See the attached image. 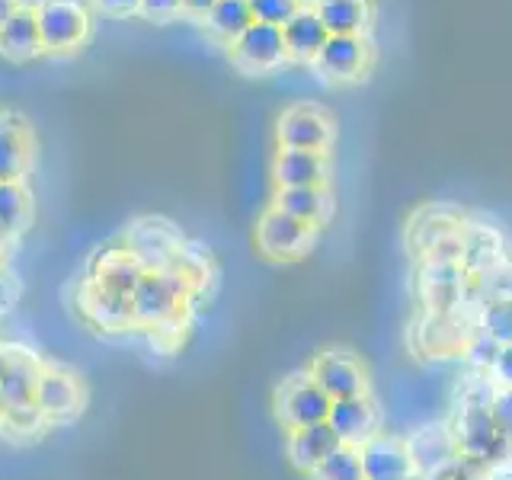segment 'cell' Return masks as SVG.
I'll use <instances>...</instances> for the list:
<instances>
[{
    "mask_svg": "<svg viewBox=\"0 0 512 480\" xmlns=\"http://www.w3.org/2000/svg\"><path fill=\"white\" fill-rule=\"evenodd\" d=\"M192 298L189 282L173 269H160V272H144L138 288L132 292V320L135 327H160L170 324V320L180 317L183 304Z\"/></svg>",
    "mask_w": 512,
    "mask_h": 480,
    "instance_id": "obj_1",
    "label": "cell"
},
{
    "mask_svg": "<svg viewBox=\"0 0 512 480\" xmlns=\"http://www.w3.org/2000/svg\"><path fill=\"white\" fill-rule=\"evenodd\" d=\"M452 429L458 439V452L468 461L480 464V468H490V464L503 461L512 448V442L496 426L487 404H461L458 400Z\"/></svg>",
    "mask_w": 512,
    "mask_h": 480,
    "instance_id": "obj_2",
    "label": "cell"
},
{
    "mask_svg": "<svg viewBox=\"0 0 512 480\" xmlns=\"http://www.w3.org/2000/svg\"><path fill=\"white\" fill-rule=\"evenodd\" d=\"M333 400L320 391V384L308 375H288L272 394V410H276V420L282 429H301V426H314V423H327Z\"/></svg>",
    "mask_w": 512,
    "mask_h": 480,
    "instance_id": "obj_3",
    "label": "cell"
},
{
    "mask_svg": "<svg viewBox=\"0 0 512 480\" xmlns=\"http://www.w3.org/2000/svg\"><path fill=\"white\" fill-rule=\"evenodd\" d=\"M416 288H420V298L429 314L461 311L468 308V301H474L471 276L458 260H423Z\"/></svg>",
    "mask_w": 512,
    "mask_h": 480,
    "instance_id": "obj_4",
    "label": "cell"
},
{
    "mask_svg": "<svg viewBox=\"0 0 512 480\" xmlns=\"http://www.w3.org/2000/svg\"><path fill=\"white\" fill-rule=\"evenodd\" d=\"M183 244H186L183 231L167 218H138L135 224H128V231L122 237V250L128 256H135L144 272L170 269L173 256L180 253Z\"/></svg>",
    "mask_w": 512,
    "mask_h": 480,
    "instance_id": "obj_5",
    "label": "cell"
},
{
    "mask_svg": "<svg viewBox=\"0 0 512 480\" xmlns=\"http://www.w3.org/2000/svg\"><path fill=\"white\" fill-rule=\"evenodd\" d=\"M317 240V228L314 224H304L292 215L279 212V208H266L256 221V250H260L266 260L276 263H292L308 256V250Z\"/></svg>",
    "mask_w": 512,
    "mask_h": 480,
    "instance_id": "obj_6",
    "label": "cell"
},
{
    "mask_svg": "<svg viewBox=\"0 0 512 480\" xmlns=\"http://www.w3.org/2000/svg\"><path fill=\"white\" fill-rule=\"evenodd\" d=\"M39 36L45 52H74L90 36V13L77 0H39L36 4Z\"/></svg>",
    "mask_w": 512,
    "mask_h": 480,
    "instance_id": "obj_7",
    "label": "cell"
},
{
    "mask_svg": "<svg viewBox=\"0 0 512 480\" xmlns=\"http://www.w3.org/2000/svg\"><path fill=\"white\" fill-rule=\"evenodd\" d=\"M32 404L42 410V416L48 423H68L80 410H84L87 388H84V381H80V375L71 372V368L45 365L42 375H39Z\"/></svg>",
    "mask_w": 512,
    "mask_h": 480,
    "instance_id": "obj_8",
    "label": "cell"
},
{
    "mask_svg": "<svg viewBox=\"0 0 512 480\" xmlns=\"http://www.w3.org/2000/svg\"><path fill=\"white\" fill-rule=\"evenodd\" d=\"M308 375L320 384L330 400H346V397H362L368 394V372L362 359L349 349H324L317 352L311 362Z\"/></svg>",
    "mask_w": 512,
    "mask_h": 480,
    "instance_id": "obj_9",
    "label": "cell"
},
{
    "mask_svg": "<svg viewBox=\"0 0 512 480\" xmlns=\"http://www.w3.org/2000/svg\"><path fill=\"white\" fill-rule=\"evenodd\" d=\"M279 148H295V151H317L327 154L333 144V119L317 106H292L279 116L276 125Z\"/></svg>",
    "mask_w": 512,
    "mask_h": 480,
    "instance_id": "obj_10",
    "label": "cell"
},
{
    "mask_svg": "<svg viewBox=\"0 0 512 480\" xmlns=\"http://www.w3.org/2000/svg\"><path fill=\"white\" fill-rule=\"evenodd\" d=\"M228 48H231V61L247 74H263L288 58L282 26H269V23H256V20L240 32Z\"/></svg>",
    "mask_w": 512,
    "mask_h": 480,
    "instance_id": "obj_11",
    "label": "cell"
},
{
    "mask_svg": "<svg viewBox=\"0 0 512 480\" xmlns=\"http://www.w3.org/2000/svg\"><path fill=\"white\" fill-rule=\"evenodd\" d=\"M407 452L413 461V474H420L426 480H432L439 471H445L461 452H458V439L452 423H426L420 429L410 432Z\"/></svg>",
    "mask_w": 512,
    "mask_h": 480,
    "instance_id": "obj_12",
    "label": "cell"
},
{
    "mask_svg": "<svg viewBox=\"0 0 512 480\" xmlns=\"http://www.w3.org/2000/svg\"><path fill=\"white\" fill-rule=\"evenodd\" d=\"M474 333H477V314L464 317V308L448 314L426 311L420 327H416V343H420L423 352H432V356H452V352L468 349Z\"/></svg>",
    "mask_w": 512,
    "mask_h": 480,
    "instance_id": "obj_13",
    "label": "cell"
},
{
    "mask_svg": "<svg viewBox=\"0 0 512 480\" xmlns=\"http://www.w3.org/2000/svg\"><path fill=\"white\" fill-rule=\"evenodd\" d=\"M327 426L333 429V436L340 439V445L359 448L368 439L378 436V407L372 404V397H346V400H333L330 413H327Z\"/></svg>",
    "mask_w": 512,
    "mask_h": 480,
    "instance_id": "obj_14",
    "label": "cell"
},
{
    "mask_svg": "<svg viewBox=\"0 0 512 480\" xmlns=\"http://www.w3.org/2000/svg\"><path fill=\"white\" fill-rule=\"evenodd\" d=\"M359 461H362L365 480H410L413 477L407 442L384 436V432H378L375 439L359 445Z\"/></svg>",
    "mask_w": 512,
    "mask_h": 480,
    "instance_id": "obj_15",
    "label": "cell"
},
{
    "mask_svg": "<svg viewBox=\"0 0 512 480\" xmlns=\"http://www.w3.org/2000/svg\"><path fill=\"white\" fill-rule=\"evenodd\" d=\"M80 304V314H84L87 324L100 327V330H125V327H135L132 320V298L128 295H116V292H106L96 282H84L77 295Z\"/></svg>",
    "mask_w": 512,
    "mask_h": 480,
    "instance_id": "obj_16",
    "label": "cell"
},
{
    "mask_svg": "<svg viewBox=\"0 0 512 480\" xmlns=\"http://www.w3.org/2000/svg\"><path fill=\"white\" fill-rule=\"evenodd\" d=\"M503 237L490 224H468L461 228V266L471 279H480L503 266Z\"/></svg>",
    "mask_w": 512,
    "mask_h": 480,
    "instance_id": "obj_17",
    "label": "cell"
},
{
    "mask_svg": "<svg viewBox=\"0 0 512 480\" xmlns=\"http://www.w3.org/2000/svg\"><path fill=\"white\" fill-rule=\"evenodd\" d=\"M327 154L317 151H295V148H279L272 157V180L276 189L285 186H327Z\"/></svg>",
    "mask_w": 512,
    "mask_h": 480,
    "instance_id": "obj_18",
    "label": "cell"
},
{
    "mask_svg": "<svg viewBox=\"0 0 512 480\" xmlns=\"http://www.w3.org/2000/svg\"><path fill=\"white\" fill-rule=\"evenodd\" d=\"M461 228H464V215L455 212L452 205H426L413 215L407 237L416 247V253L426 256L429 250H436L442 240L461 234Z\"/></svg>",
    "mask_w": 512,
    "mask_h": 480,
    "instance_id": "obj_19",
    "label": "cell"
},
{
    "mask_svg": "<svg viewBox=\"0 0 512 480\" xmlns=\"http://www.w3.org/2000/svg\"><path fill=\"white\" fill-rule=\"evenodd\" d=\"M314 64L320 68V74L330 80H352L365 71L368 45L362 36H330L324 48L317 52Z\"/></svg>",
    "mask_w": 512,
    "mask_h": 480,
    "instance_id": "obj_20",
    "label": "cell"
},
{
    "mask_svg": "<svg viewBox=\"0 0 512 480\" xmlns=\"http://www.w3.org/2000/svg\"><path fill=\"white\" fill-rule=\"evenodd\" d=\"M336 445H340V439L333 436V429L327 423H314V426H301V429L288 432L285 455H288V464H292L298 474L311 477V471L333 452Z\"/></svg>",
    "mask_w": 512,
    "mask_h": 480,
    "instance_id": "obj_21",
    "label": "cell"
},
{
    "mask_svg": "<svg viewBox=\"0 0 512 480\" xmlns=\"http://www.w3.org/2000/svg\"><path fill=\"white\" fill-rule=\"evenodd\" d=\"M42 36H39V20H36V7H20L10 20L0 26V55L7 61H32L42 55Z\"/></svg>",
    "mask_w": 512,
    "mask_h": 480,
    "instance_id": "obj_22",
    "label": "cell"
},
{
    "mask_svg": "<svg viewBox=\"0 0 512 480\" xmlns=\"http://www.w3.org/2000/svg\"><path fill=\"white\" fill-rule=\"evenodd\" d=\"M272 208L320 228L333 212V196L327 186H285V189H276Z\"/></svg>",
    "mask_w": 512,
    "mask_h": 480,
    "instance_id": "obj_23",
    "label": "cell"
},
{
    "mask_svg": "<svg viewBox=\"0 0 512 480\" xmlns=\"http://www.w3.org/2000/svg\"><path fill=\"white\" fill-rule=\"evenodd\" d=\"M29 125L16 112H0V183L20 180L29 167Z\"/></svg>",
    "mask_w": 512,
    "mask_h": 480,
    "instance_id": "obj_24",
    "label": "cell"
},
{
    "mask_svg": "<svg viewBox=\"0 0 512 480\" xmlns=\"http://www.w3.org/2000/svg\"><path fill=\"white\" fill-rule=\"evenodd\" d=\"M42 368L45 365L36 356H32V352H26V349H13L10 352V362H7L4 372H0V394H4L7 407L32 404Z\"/></svg>",
    "mask_w": 512,
    "mask_h": 480,
    "instance_id": "obj_25",
    "label": "cell"
},
{
    "mask_svg": "<svg viewBox=\"0 0 512 480\" xmlns=\"http://www.w3.org/2000/svg\"><path fill=\"white\" fill-rule=\"evenodd\" d=\"M141 276H144V269L138 266L135 256H128L122 247L100 253L90 266V282L106 288V292L128 295V298H132V292L138 288Z\"/></svg>",
    "mask_w": 512,
    "mask_h": 480,
    "instance_id": "obj_26",
    "label": "cell"
},
{
    "mask_svg": "<svg viewBox=\"0 0 512 480\" xmlns=\"http://www.w3.org/2000/svg\"><path fill=\"white\" fill-rule=\"evenodd\" d=\"M282 39H285L288 58L314 61L320 48H324V42L330 39V32H327L324 20H320L314 7H304L301 4V10L282 26Z\"/></svg>",
    "mask_w": 512,
    "mask_h": 480,
    "instance_id": "obj_27",
    "label": "cell"
},
{
    "mask_svg": "<svg viewBox=\"0 0 512 480\" xmlns=\"http://www.w3.org/2000/svg\"><path fill=\"white\" fill-rule=\"evenodd\" d=\"M314 10L330 36H362L365 26L372 23L368 0H317Z\"/></svg>",
    "mask_w": 512,
    "mask_h": 480,
    "instance_id": "obj_28",
    "label": "cell"
},
{
    "mask_svg": "<svg viewBox=\"0 0 512 480\" xmlns=\"http://www.w3.org/2000/svg\"><path fill=\"white\" fill-rule=\"evenodd\" d=\"M253 23V13L247 0H218V4L205 13V26L212 36H218L221 42H234L240 32Z\"/></svg>",
    "mask_w": 512,
    "mask_h": 480,
    "instance_id": "obj_29",
    "label": "cell"
},
{
    "mask_svg": "<svg viewBox=\"0 0 512 480\" xmlns=\"http://www.w3.org/2000/svg\"><path fill=\"white\" fill-rule=\"evenodd\" d=\"M29 221V192L20 180L0 183V234L16 237Z\"/></svg>",
    "mask_w": 512,
    "mask_h": 480,
    "instance_id": "obj_30",
    "label": "cell"
},
{
    "mask_svg": "<svg viewBox=\"0 0 512 480\" xmlns=\"http://www.w3.org/2000/svg\"><path fill=\"white\" fill-rule=\"evenodd\" d=\"M477 330L500 346H512V298H496V301L480 304Z\"/></svg>",
    "mask_w": 512,
    "mask_h": 480,
    "instance_id": "obj_31",
    "label": "cell"
},
{
    "mask_svg": "<svg viewBox=\"0 0 512 480\" xmlns=\"http://www.w3.org/2000/svg\"><path fill=\"white\" fill-rule=\"evenodd\" d=\"M311 480H365L359 448L352 445H336L333 452L311 471Z\"/></svg>",
    "mask_w": 512,
    "mask_h": 480,
    "instance_id": "obj_32",
    "label": "cell"
},
{
    "mask_svg": "<svg viewBox=\"0 0 512 480\" xmlns=\"http://www.w3.org/2000/svg\"><path fill=\"white\" fill-rule=\"evenodd\" d=\"M48 426V420L42 416V410L36 404H23V407H7L4 416H0V429L13 439H36L39 432Z\"/></svg>",
    "mask_w": 512,
    "mask_h": 480,
    "instance_id": "obj_33",
    "label": "cell"
},
{
    "mask_svg": "<svg viewBox=\"0 0 512 480\" xmlns=\"http://www.w3.org/2000/svg\"><path fill=\"white\" fill-rule=\"evenodd\" d=\"M173 272H180V276L189 282V288L196 292V288L205 285V279L212 276V260H208V253L196 244H183L180 253L173 256V263H170Z\"/></svg>",
    "mask_w": 512,
    "mask_h": 480,
    "instance_id": "obj_34",
    "label": "cell"
},
{
    "mask_svg": "<svg viewBox=\"0 0 512 480\" xmlns=\"http://www.w3.org/2000/svg\"><path fill=\"white\" fill-rule=\"evenodd\" d=\"M256 23L285 26L301 10V0H247Z\"/></svg>",
    "mask_w": 512,
    "mask_h": 480,
    "instance_id": "obj_35",
    "label": "cell"
},
{
    "mask_svg": "<svg viewBox=\"0 0 512 480\" xmlns=\"http://www.w3.org/2000/svg\"><path fill=\"white\" fill-rule=\"evenodd\" d=\"M500 343L496 340H490V336H484V333H474L471 336V343H468V349H464V356H468V362L474 365V368H480V372H490L493 368V362H496V356H500Z\"/></svg>",
    "mask_w": 512,
    "mask_h": 480,
    "instance_id": "obj_36",
    "label": "cell"
},
{
    "mask_svg": "<svg viewBox=\"0 0 512 480\" xmlns=\"http://www.w3.org/2000/svg\"><path fill=\"white\" fill-rule=\"evenodd\" d=\"M490 413L503 436L512 442V388H496V394L490 400Z\"/></svg>",
    "mask_w": 512,
    "mask_h": 480,
    "instance_id": "obj_37",
    "label": "cell"
},
{
    "mask_svg": "<svg viewBox=\"0 0 512 480\" xmlns=\"http://www.w3.org/2000/svg\"><path fill=\"white\" fill-rule=\"evenodd\" d=\"M180 10H183L180 0H141V16H148V20H157V23L173 20Z\"/></svg>",
    "mask_w": 512,
    "mask_h": 480,
    "instance_id": "obj_38",
    "label": "cell"
},
{
    "mask_svg": "<svg viewBox=\"0 0 512 480\" xmlns=\"http://www.w3.org/2000/svg\"><path fill=\"white\" fill-rule=\"evenodd\" d=\"M490 378L496 381V388H512V346H503L500 356H496Z\"/></svg>",
    "mask_w": 512,
    "mask_h": 480,
    "instance_id": "obj_39",
    "label": "cell"
},
{
    "mask_svg": "<svg viewBox=\"0 0 512 480\" xmlns=\"http://www.w3.org/2000/svg\"><path fill=\"white\" fill-rule=\"evenodd\" d=\"M93 7L100 13H106V16H116V20H122V16L141 13V0H93Z\"/></svg>",
    "mask_w": 512,
    "mask_h": 480,
    "instance_id": "obj_40",
    "label": "cell"
},
{
    "mask_svg": "<svg viewBox=\"0 0 512 480\" xmlns=\"http://www.w3.org/2000/svg\"><path fill=\"white\" fill-rule=\"evenodd\" d=\"M16 295H20V288H16V282L7 276L4 269H0V314H7L13 304H16Z\"/></svg>",
    "mask_w": 512,
    "mask_h": 480,
    "instance_id": "obj_41",
    "label": "cell"
},
{
    "mask_svg": "<svg viewBox=\"0 0 512 480\" xmlns=\"http://www.w3.org/2000/svg\"><path fill=\"white\" fill-rule=\"evenodd\" d=\"M215 4H218V0H180L183 13H192V16H205Z\"/></svg>",
    "mask_w": 512,
    "mask_h": 480,
    "instance_id": "obj_42",
    "label": "cell"
},
{
    "mask_svg": "<svg viewBox=\"0 0 512 480\" xmlns=\"http://www.w3.org/2000/svg\"><path fill=\"white\" fill-rule=\"evenodd\" d=\"M20 7H23V0H0V26H4Z\"/></svg>",
    "mask_w": 512,
    "mask_h": 480,
    "instance_id": "obj_43",
    "label": "cell"
},
{
    "mask_svg": "<svg viewBox=\"0 0 512 480\" xmlns=\"http://www.w3.org/2000/svg\"><path fill=\"white\" fill-rule=\"evenodd\" d=\"M10 352H13V346H0V372L7 368V362H10Z\"/></svg>",
    "mask_w": 512,
    "mask_h": 480,
    "instance_id": "obj_44",
    "label": "cell"
},
{
    "mask_svg": "<svg viewBox=\"0 0 512 480\" xmlns=\"http://www.w3.org/2000/svg\"><path fill=\"white\" fill-rule=\"evenodd\" d=\"M4 410H7V404H4V394H0V416H4Z\"/></svg>",
    "mask_w": 512,
    "mask_h": 480,
    "instance_id": "obj_45",
    "label": "cell"
},
{
    "mask_svg": "<svg viewBox=\"0 0 512 480\" xmlns=\"http://www.w3.org/2000/svg\"><path fill=\"white\" fill-rule=\"evenodd\" d=\"M410 480H426V477H420V474H413V477H410Z\"/></svg>",
    "mask_w": 512,
    "mask_h": 480,
    "instance_id": "obj_46",
    "label": "cell"
}]
</instances>
